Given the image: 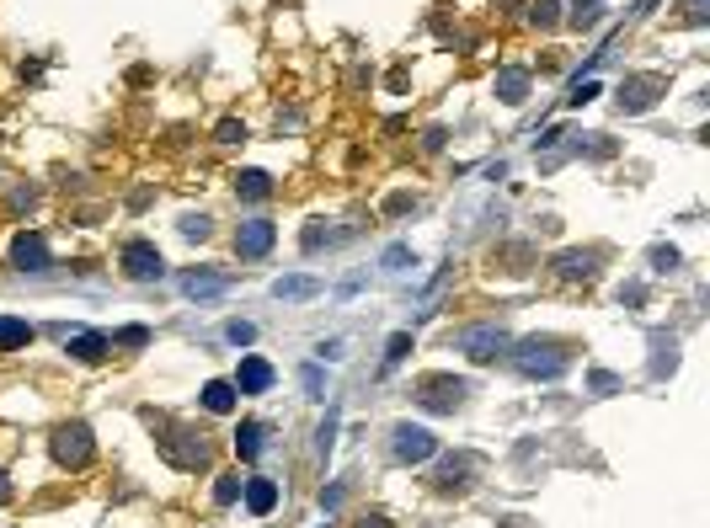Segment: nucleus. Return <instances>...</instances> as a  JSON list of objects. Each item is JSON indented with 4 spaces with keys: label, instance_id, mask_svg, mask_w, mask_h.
Segmentation results:
<instances>
[{
    "label": "nucleus",
    "instance_id": "nucleus-1",
    "mask_svg": "<svg viewBox=\"0 0 710 528\" xmlns=\"http://www.w3.org/2000/svg\"><path fill=\"white\" fill-rule=\"evenodd\" d=\"M567 347L556 342V337H524L518 347H513V369L524 374V379H561L567 374Z\"/></svg>",
    "mask_w": 710,
    "mask_h": 528
},
{
    "label": "nucleus",
    "instance_id": "nucleus-2",
    "mask_svg": "<svg viewBox=\"0 0 710 528\" xmlns=\"http://www.w3.org/2000/svg\"><path fill=\"white\" fill-rule=\"evenodd\" d=\"M48 454H53V465H59V470H86V465H91V454H96V438H91V427H86V422H59V427H53V438H48Z\"/></svg>",
    "mask_w": 710,
    "mask_h": 528
},
{
    "label": "nucleus",
    "instance_id": "nucleus-3",
    "mask_svg": "<svg viewBox=\"0 0 710 528\" xmlns=\"http://www.w3.org/2000/svg\"><path fill=\"white\" fill-rule=\"evenodd\" d=\"M160 443V454L176 465V470H203L208 459H214V449L203 443V433H187V427H171L166 438H155Z\"/></svg>",
    "mask_w": 710,
    "mask_h": 528
},
{
    "label": "nucleus",
    "instance_id": "nucleus-4",
    "mask_svg": "<svg viewBox=\"0 0 710 528\" xmlns=\"http://www.w3.org/2000/svg\"><path fill=\"white\" fill-rule=\"evenodd\" d=\"M663 91H668V80H663L657 69H647V75H625V80H620V112H652Z\"/></svg>",
    "mask_w": 710,
    "mask_h": 528
},
{
    "label": "nucleus",
    "instance_id": "nucleus-5",
    "mask_svg": "<svg viewBox=\"0 0 710 528\" xmlns=\"http://www.w3.org/2000/svg\"><path fill=\"white\" fill-rule=\"evenodd\" d=\"M454 347L465 353V358H476V363H492L497 353H508L513 342H508V331L502 326H465L460 337H454Z\"/></svg>",
    "mask_w": 710,
    "mask_h": 528
},
{
    "label": "nucleus",
    "instance_id": "nucleus-6",
    "mask_svg": "<svg viewBox=\"0 0 710 528\" xmlns=\"http://www.w3.org/2000/svg\"><path fill=\"white\" fill-rule=\"evenodd\" d=\"M390 454H396V465H422V459H433V454H438V438H433L428 427L401 422V427L390 433Z\"/></svg>",
    "mask_w": 710,
    "mask_h": 528
},
{
    "label": "nucleus",
    "instance_id": "nucleus-7",
    "mask_svg": "<svg viewBox=\"0 0 710 528\" xmlns=\"http://www.w3.org/2000/svg\"><path fill=\"white\" fill-rule=\"evenodd\" d=\"M465 395H470V385L454 379V374H428V379L417 385V401H422L428 411H454Z\"/></svg>",
    "mask_w": 710,
    "mask_h": 528
},
{
    "label": "nucleus",
    "instance_id": "nucleus-8",
    "mask_svg": "<svg viewBox=\"0 0 710 528\" xmlns=\"http://www.w3.org/2000/svg\"><path fill=\"white\" fill-rule=\"evenodd\" d=\"M118 262H123V272H128L134 283H150V278H166V262H160V251H155L150 240H128Z\"/></svg>",
    "mask_w": 710,
    "mask_h": 528
},
{
    "label": "nucleus",
    "instance_id": "nucleus-9",
    "mask_svg": "<svg viewBox=\"0 0 710 528\" xmlns=\"http://www.w3.org/2000/svg\"><path fill=\"white\" fill-rule=\"evenodd\" d=\"M11 267H16V272H48V240H43L37 230H21V235L11 240Z\"/></svg>",
    "mask_w": 710,
    "mask_h": 528
},
{
    "label": "nucleus",
    "instance_id": "nucleus-10",
    "mask_svg": "<svg viewBox=\"0 0 710 528\" xmlns=\"http://www.w3.org/2000/svg\"><path fill=\"white\" fill-rule=\"evenodd\" d=\"M273 240H278V230H273L267 219H246V224L235 230V256L257 262V256H267V251H273Z\"/></svg>",
    "mask_w": 710,
    "mask_h": 528
},
{
    "label": "nucleus",
    "instance_id": "nucleus-11",
    "mask_svg": "<svg viewBox=\"0 0 710 528\" xmlns=\"http://www.w3.org/2000/svg\"><path fill=\"white\" fill-rule=\"evenodd\" d=\"M481 470V459L476 454H454V459H444L438 470H433V486L438 491H470V475Z\"/></svg>",
    "mask_w": 710,
    "mask_h": 528
},
{
    "label": "nucleus",
    "instance_id": "nucleus-12",
    "mask_svg": "<svg viewBox=\"0 0 710 528\" xmlns=\"http://www.w3.org/2000/svg\"><path fill=\"white\" fill-rule=\"evenodd\" d=\"M551 267H556V278H567V283H577V278L593 283V278H599V251H561Z\"/></svg>",
    "mask_w": 710,
    "mask_h": 528
},
{
    "label": "nucleus",
    "instance_id": "nucleus-13",
    "mask_svg": "<svg viewBox=\"0 0 710 528\" xmlns=\"http://www.w3.org/2000/svg\"><path fill=\"white\" fill-rule=\"evenodd\" d=\"M273 363L267 358H241V374H235V390L241 395H262V390H273Z\"/></svg>",
    "mask_w": 710,
    "mask_h": 528
},
{
    "label": "nucleus",
    "instance_id": "nucleus-14",
    "mask_svg": "<svg viewBox=\"0 0 710 528\" xmlns=\"http://www.w3.org/2000/svg\"><path fill=\"white\" fill-rule=\"evenodd\" d=\"M497 96H502L508 107L529 102V69H524V64H508V69H497Z\"/></svg>",
    "mask_w": 710,
    "mask_h": 528
},
{
    "label": "nucleus",
    "instance_id": "nucleus-15",
    "mask_svg": "<svg viewBox=\"0 0 710 528\" xmlns=\"http://www.w3.org/2000/svg\"><path fill=\"white\" fill-rule=\"evenodd\" d=\"M315 294H321V278H310V272H294V278L273 283V299H283V305H299V299H315Z\"/></svg>",
    "mask_w": 710,
    "mask_h": 528
},
{
    "label": "nucleus",
    "instance_id": "nucleus-16",
    "mask_svg": "<svg viewBox=\"0 0 710 528\" xmlns=\"http://www.w3.org/2000/svg\"><path fill=\"white\" fill-rule=\"evenodd\" d=\"M107 353H112V342H107L102 331H75V337H69V358H75V363H102Z\"/></svg>",
    "mask_w": 710,
    "mask_h": 528
},
{
    "label": "nucleus",
    "instance_id": "nucleus-17",
    "mask_svg": "<svg viewBox=\"0 0 710 528\" xmlns=\"http://www.w3.org/2000/svg\"><path fill=\"white\" fill-rule=\"evenodd\" d=\"M230 288V272H187L182 278V294L187 299H214V294H224Z\"/></svg>",
    "mask_w": 710,
    "mask_h": 528
},
{
    "label": "nucleus",
    "instance_id": "nucleus-18",
    "mask_svg": "<svg viewBox=\"0 0 710 528\" xmlns=\"http://www.w3.org/2000/svg\"><path fill=\"white\" fill-rule=\"evenodd\" d=\"M241 497H246V508H251L257 518H267V513L278 508V481H262V475H257V481L241 486Z\"/></svg>",
    "mask_w": 710,
    "mask_h": 528
},
{
    "label": "nucleus",
    "instance_id": "nucleus-19",
    "mask_svg": "<svg viewBox=\"0 0 710 528\" xmlns=\"http://www.w3.org/2000/svg\"><path fill=\"white\" fill-rule=\"evenodd\" d=\"M262 449H267V427H262V422H241V427H235V454H241V459H257Z\"/></svg>",
    "mask_w": 710,
    "mask_h": 528
},
{
    "label": "nucleus",
    "instance_id": "nucleus-20",
    "mask_svg": "<svg viewBox=\"0 0 710 528\" xmlns=\"http://www.w3.org/2000/svg\"><path fill=\"white\" fill-rule=\"evenodd\" d=\"M21 347H32V326L16 315H0V353H21Z\"/></svg>",
    "mask_w": 710,
    "mask_h": 528
},
{
    "label": "nucleus",
    "instance_id": "nucleus-21",
    "mask_svg": "<svg viewBox=\"0 0 710 528\" xmlns=\"http://www.w3.org/2000/svg\"><path fill=\"white\" fill-rule=\"evenodd\" d=\"M235 192L251 198V203H262V198H273V176H267V171H241V176H235Z\"/></svg>",
    "mask_w": 710,
    "mask_h": 528
},
{
    "label": "nucleus",
    "instance_id": "nucleus-22",
    "mask_svg": "<svg viewBox=\"0 0 710 528\" xmlns=\"http://www.w3.org/2000/svg\"><path fill=\"white\" fill-rule=\"evenodd\" d=\"M203 406H208L214 417L235 411V385H230V379H214V385H203Z\"/></svg>",
    "mask_w": 710,
    "mask_h": 528
},
{
    "label": "nucleus",
    "instance_id": "nucleus-23",
    "mask_svg": "<svg viewBox=\"0 0 710 528\" xmlns=\"http://www.w3.org/2000/svg\"><path fill=\"white\" fill-rule=\"evenodd\" d=\"M599 16H604V0H572V27H599Z\"/></svg>",
    "mask_w": 710,
    "mask_h": 528
},
{
    "label": "nucleus",
    "instance_id": "nucleus-24",
    "mask_svg": "<svg viewBox=\"0 0 710 528\" xmlns=\"http://www.w3.org/2000/svg\"><path fill=\"white\" fill-rule=\"evenodd\" d=\"M406 353H412V331H396V337L385 342V369H396V363H406Z\"/></svg>",
    "mask_w": 710,
    "mask_h": 528
},
{
    "label": "nucleus",
    "instance_id": "nucleus-25",
    "mask_svg": "<svg viewBox=\"0 0 710 528\" xmlns=\"http://www.w3.org/2000/svg\"><path fill=\"white\" fill-rule=\"evenodd\" d=\"M299 385H305L310 401H326V374H321V363H310V369L299 374Z\"/></svg>",
    "mask_w": 710,
    "mask_h": 528
},
{
    "label": "nucleus",
    "instance_id": "nucleus-26",
    "mask_svg": "<svg viewBox=\"0 0 710 528\" xmlns=\"http://www.w3.org/2000/svg\"><path fill=\"white\" fill-rule=\"evenodd\" d=\"M241 486H246L241 475H219V486H214V502H219V508H230V502H241Z\"/></svg>",
    "mask_w": 710,
    "mask_h": 528
},
{
    "label": "nucleus",
    "instance_id": "nucleus-27",
    "mask_svg": "<svg viewBox=\"0 0 710 528\" xmlns=\"http://www.w3.org/2000/svg\"><path fill=\"white\" fill-rule=\"evenodd\" d=\"M214 139H219V144H246V123H241V118H224V123L214 128Z\"/></svg>",
    "mask_w": 710,
    "mask_h": 528
},
{
    "label": "nucleus",
    "instance_id": "nucleus-28",
    "mask_svg": "<svg viewBox=\"0 0 710 528\" xmlns=\"http://www.w3.org/2000/svg\"><path fill=\"white\" fill-rule=\"evenodd\" d=\"M224 337H230L235 347H251V342H257V326H251V321H230V326H224Z\"/></svg>",
    "mask_w": 710,
    "mask_h": 528
},
{
    "label": "nucleus",
    "instance_id": "nucleus-29",
    "mask_svg": "<svg viewBox=\"0 0 710 528\" xmlns=\"http://www.w3.org/2000/svg\"><path fill=\"white\" fill-rule=\"evenodd\" d=\"M331 443H337V411H326V422L315 427V449H321V454H331Z\"/></svg>",
    "mask_w": 710,
    "mask_h": 528
},
{
    "label": "nucleus",
    "instance_id": "nucleus-30",
    "mask_svg": "<svg viewBox=\"0 0 710 528\" xmlns=\"http://www.w3.org/2000/svg\"><path fill=\"white\" fill-rule=\"evenodd\" d=\"M561 16V0H535V27H556Z\"/></svg>",
    "mask_w": 710,
    "mask_h": 528
},
{
    "label": "nucleus",
    "instance_id": "nucleus-31",
    "mask_svg": "<svg viewBox=\"0 0 710 528\" xmlns=\"http://www.w3.org/2000/svg\"><path fill=\"white\" fill-rule=\"evenodd\" d=\"M593 96H599V80H577V85H572V96H567V102H572V107H588V102H593Z\"/></svg>",
    "mask_w": 710,
    "mask_h": 528
},
{
    "label": "nucleus",
    "instance_id": "nucleus-32",
    "mask_svg": "<svg viewBox=\"0 0 710 528\" xmlns=\"http://www.w3.org/2000/svg\"><path fill=\"white\" fill-rule=\"evenodd\" d=\"M182 235H187V240H203V235H208V219H203V214H187V219H182Z\"/></svg>",
    "mask_w": 710,
    "mask_h": 528
},
{
    "label": "nucleus",
    "instance_id": "nucleus-33",
    "mask_svg": "<svg viewBox=\"0 0 710 528\" xmlns=\"http://www.w3.org/2000/svg\"><path fill=\"white\" fill-rule=\"evenodd\" d=\"M144 342H150L144 326H123V331H118V347H144Z\"/></svg>",
    "mask_w": 710,
    "mask_h": 528
},
{
    "label": "nucleus",
    "instance_id": "nucleus-34",
    "mask_svg": "<svg viewBox=\"0 0 710 528\" xmlns=\"http://www.w3.org/2000/svg\"><path fill=\"white\" fill-rule=\"evenodd\" d=\"M588 385H593V395H615V390H620V379H615V374H604V369H593V379H588Z\"/></svg>",
    "mask_w": 710,
    "mask_h": 528
},
{
    "label": "nucleus",
    "instance_id": "nucleus-35",
    "mask_svg": "<svg viewBox=\"0 0 710 528\" xmlns=\"http://www.w3.org/2000/svg\"><path fill=\"white\" fill-rule=\"evenodd\" d=\"M406 262H412V246H390V251H385V267H396V272H401Z\"/></svg>",
    "mask_w": 710,
    "mask_h": 528
},
{
    "label": "nucleus",
    "instance_id": "nucleus-36",
    "mask_svg": "<svg viewBox=\"0 0 710 528\" xmlns=\"http://www.w3.org/2000/svg\"><path fill=\"white\" fill-rule=\"evenodd\" d=\"M706 16H710V11H706V0H684V21H695V27H700Z\"/></svg>",
    "mask_w": 710,
    "mask_h": 528
},
{
    "label": "nucleus",
    "instance_id": "nucleus-37",
    "mask_svg": "<svg viewBox=\"0 0 710 528\" xmlns=\"http://www.w3.org/2000/svg\"><path fill=\"white\" fill-rule=\"evenodd\" d=\"M652 262H657V272H668V267L679 262V251H668V246H657V251H652Z\"/></svg>",
    "mask_w": 710,
    "mask_h": 528
},
{
    "label": "nucleus",
    "instance_id": "nucleus-38",
    "mask_svg": "<svg viewBox=\"0 0 710 528\" xmlns=\"http://www.w3.org/2000/svg\"><path fill=\"white\" fill-rule=\"evenodd\" d=\"M321 508L337 513V508H342V486H326V491H321Z\"/></svg>",
    "mask_w": 710,
    "mask_h": 528
},
{
    "label": "nucleus",
    "instance_id": "nucleus-39",
    "mask_svg": "<svg viewBox=\"0 0 710 528\" xmlns=\"http://www.w3.org/2000/svg\"><path fill=\"white\" fill-rule=\"evenodd\" d=\"M422 150H444V128H428L422 134Z\"/></svg>",
    "mask_w": 710,
    "mask_h": 528
},
{
    "label": "nucleus",
    "instance_id": "nucleus-40",
    "mask_svg": "<svg viewBox=\"0 0 710 528\" xmlns=\"http://www.w3.org/2000/svg\"><path fill=\"white\" fill-rule=\"evenodd\" d=\"M406 208H412V198H406V192H396V198L385 203V214H406Z\"/></svg>",
    "mask_w": 710,
    "mask_h": 528
},
{
    "label": "nucleus",
    "instance_id": "nucleus-41",
    "mask_svg": "<svg viewBox=\"0 0 710 528\" xmlns=\"http://www.w3.org/2000/svg\"><path fill=\"white\" fill-rule=\"evenodd\" d=\"M358 528H396V524H390V518H379V513H374V518H358Z\"/></svg>",
    "mask_w": 710,
    "mask_h": 528
},
{
    "label": "nucleus",
    "instance_id": "nucleus-42",
    "mask_svg": "<svg viewBox=\"0 0 710 528\" xmlns=\"http://www.w3.org/2000/svg\"><path fill=\"white\" fill-rule=\"evenodd\" d=\"M11 502V481H5V470H0V508Z\"/></svg>",
    "mask_w": 710,
    "mask_h": 528
},
{
    "label": "nucleus",
    "instance_id": "nucleus-43",
    "mask_svg": "<svg viewBox=\"0 0 710 528\" xmlns=\"http://www.w3.org/2000/svg\"><path fill=\"white\" fill-rule=\"evenodd\" d=\"M508 528H524V518H508Z\"/></svg>",
    "mask_w": 710,
    "mask_h": 528
}]
</instances>
